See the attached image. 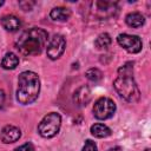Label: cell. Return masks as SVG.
<instances>
[{
	"mask_svg": "<svg viewBox=\"0 0 151 151\" xmlns=\"http://www.w3.org/2000/svg\"><path fill=\"white\" fill-rule=\"evenodd\" d=\"M48 39V33L38 27L28 28L27 31L22 32L21 35L18 38L15 45L17 48L25 55H37L40 54L44 50Z\"/></svg>",
	"mask_w": 151,
	"mask_h": 151,
	"instance_id": "cell-1",
	"label": "cell"
},
{
	"mask_svg": "<svg viewBox=\"0 0 151 151\" xmlns=\"http://www.w3.org/2000/svg\"><path fill=\"white\" fill-rule=\"evenodd\" d=\"M40 92V80L37 73L25 71L19 74L17 100L22 105H28L35 101Z\"/></svg>",
	"mask_w": 151,
	"mask_h": 151,
	"instance_id": "cell-2",
	"label": "cell"
},
{
	"mask_svg": "<svg viewBox=\"0 0 151 151\" xmlns=\"http://www.w3.org/2000/svg\"><path fill=\"white\" fill-rule=\"evenodd\" d=\"M116 92L129 103H137L140 97L139 88L132 74H119L113 81Z\"/></svg>",
	"mask_w": 151,
	"mask_h": 151,
	"instance_id": "cell-3",
	"label": "cell"
},
{
	"mask_svg": "<svg viewBox=\"0 0 151 151\" xmlns=\"http://www.w3.org/2000/svg\"><path fill=\"white\" fill-rule=\"evenodd\" d=\"M61 125V117L57 112H51L47 116H45L41 122L38 125V132L44 138H52L54 137Z\"/></svg>",
	"mask_w": 151,
	"mask_h": 151,
	"instance_id": "cell-4",
	"label": "cell"
},
{
	"mask_svg": "<svg viewBox=\"0 0 151 151\" xmlns=\"http://www.w3.org/2000/svg\"><path fill=\"white\" fill-rule=\"evenodd\" d=\"M116 112V104L110 98H99L93 105V114L97 119H109Z\"/></svg>",
	"mask_w": 151,
	"mask_h": 151,
	"instance_id": "cell-5",
	"label": "cell"
},
{
	"mask_svg": "<svg viewBox=\"0 0 151 151\" xmlns=\"http://www.w3.org/2000/svg\"><path fill=\"white\" fill-rule=\"evenodd\" d=\"M66 47V40L63 35L55 34L51 38L48 45H47V57L52 60L59 59Z\"/></svg>",
	"mask_w": 151,
	"mask_h": 151,
	"instance_id": "cell-6",
	"label": "cell"
},
{
	"mask_svg": "<svg viewBox=\"0 0 151 151\" xmlns=\"http://www.w3.org/2000/svg\"><path fill=\"white\" fill-rule=\"evenodd\" d=\"M117 41L129 53H138L142 50V46H143L142 40H140L139 37L126 34V33L119 34L118 38H117Z\"/></svg>",
	"mask_w": 151,
	"mask_h": 151,
	"instance_id": "cell-7",
	"label": "cell"
},
{
	"mask_svg": "<svg viewBox=\"0 0 151 151\" xmlns=\"http://www.w3.org/2000/svg\"><path fill=\"white\" fill-rule=\"evenodd\" d=\"M21 137V131L19 127L13 125H6L1 131V140L6 144L14 143Z\"/></svg>",
	"mask_w": 151,
	"mask_h": 151,
	"instance_id": "cell-8",
	"label": "cell"
},
{
	"mask_svg": "<svg viewBox=\"0 0 151 151\" xmlns=\"http://www.w3.org/2000/svg\"><path fill=\"white\" fill-rule=\"evenodd\" d=\"M91 100V91L87 86L79 87L73 94V101L77 106H86Z\"/></svg>",
	"mask_w": 151,
	"mask_h": 151,
	"instance_id": "cell-9",
	"label": "cell"
},
{
	"mask_svg": "<svg viewBox=\"0 0 151 151\" xmlns=\"http://www.w3.org/2000/svg\"><path fill=\"white\" fill-rule=\"evenodd\" d=\"M1 25L6 31L15 32L20 28L21 21L15 15H5V17L1 18Z\"/></svg>",
	"mask_w": 151,
	"mask_h": 151,
	"instance_id": "cell-10",
	"label": "cell"
},
{
	"mask_svg": "<svg viewBox=\"0 0 151 151\" xmlns=\"http://www.w3.org/2000/svg\"><path fill=\"white\" fill-rule=\"evenodd\" d=\"M50 17L54 21H66L71 17V11L66 7H54L51 11Z\"/></svg>",
	"mask_w": 151,
	"mask_h": 151,
	"instance_id": "cell-11",
	"label": "cell"
},
{
	"mask_svg": "<svg viewBox=\"0 0 151 151\" xmlns=\"http://www.w3.org/2000/svg\"><path fill=\"white\" fill-rule=\"evenodd\" d=\"M125 21H126V24L130 27L137 28V27H140V26L144 25L145 19H144V15L142 13H139V12H132V13H129L126 15Z\"/></svg>",
	"mask_w": 151,
	"mask_h": 151,
	"instance_id": "cell-12",
	"label": "cell"
},
{
	"mask_svg": "<svg viewBox=\"0 0 151 151\" xmlns=\"http://www.w3.org/2000/svg\"><path fill=\"white\" fill-rule=\"evenodd\" d=\"M18 64H19V58L17 57V54H14L12 52L6 53L1 60V66L5 70H13L18 66Z\"/></svg>",
	"mask_w": 151,
	"mask_h": 151,
	"instance_id": "cell-13",
	"label": "cell"
},
{
	"mask_svg": "<svg viewBox=\"0 0 151 151\" xmlns=\"http://www.w3.org/2000/svg\"><path fill=\"white\" fill-rule=\"evenodd\" d=\"M91 133L97 138H106L111 134V130L106 125L97 123L91 126Z\"/></svg>",
	"mask_w": 151,
	"mask_h": 151,
	"instance_id": "cell-14",
	"label": "cell"
},
{
	"mask_svg": "<svg viewBox=\"0 0 151 151\" xmlns=\"http://www.w3.org/2000/svg\"><path fill=\"white\" fill-rule=\"evenodd\" d=\"M112 40H111V37L110 34L107 33H101L98 35V38L96 39L94 41V46L98 48V50H106L110 45H111Z\"/></svg>",
	"mask_w": 151,
	"mask_h": 151,
	"instance_id": "cell-15",
	"label": "cell"
},
{
	"mask_svg": "<svg viewBox=\"0 0 151 151\" xmlns=\"http://www.w3.org/2000/svg\"><path fill=\"white\" fill-rule=\"evenodd\" d=\"M86 77L87 79H90L91 81H99L101 78H103V73L98 70V68H90L87 72H86Z\"/></svg>",
	"mask_w": 151,
	"mask_h": 151,
	"instance_id": "cell-16",
	"label": "cell"
},
{
	"mask_svg": "<svg viewBox=\"0 0 151 151\" xmlns=\"http://www.w3.org/2000/svg\"><path fill=\"white\" fill-rule=\"evenodd\" d=\"M81 151H97V146H96L94 142L86 140V143H85V145H84V147H83Z\"/></svg>",
	"mask_w": 151,
	"mask_h": 151,
	"instance_id": "cell-17",
	"label": "cell"
},
{
	"mask_svg": "<svg viewBox=\"0 0 151 151\" xmlns=\"http://www.w3.org/2000/svg\"><path fill=\"white\" fill-rule=\"evenodd\" d=\"M19 5H20V7H21L24 11H31L32 7L34 6V2H33V1H20Z\"/></svg>",
	"mask_w": 151,
	"mask_h": 151,
	"instance_id": "cell-18",
	"label": "cell"
},
{
	"mask_svg": "<svg viewBox=\"0 0 151 151\" xmlns=\"http://www.w3.org/2000/svg\"><path fill=\"white\" fill-rule=\"evenodd\" d=\"M14 151H34V147L31 143H26V144H24L19 147H17Z\"/></svg>",
	"mask_w": 151,
	"mask_h": 151,
	"instance_id": "cell-19",
	"label": "cell"
},
{
	"mask_svg": "<svg viewBox=\"0 0 151 151\" xmlns=\"http://www.w3.org/2000/svg\"><path fill=\"white\" fill-rule=\"evenodd\" d=\"M4 101H5V94H4L2 90L0 88V109H1L2 105H4Z\"/></svg>",
	"mask_w": 151,
	"mask_h": 151,
	"instance_id": "cell-20",
	"label": "cell"
},
{
	"mask_svg": "<svg viewBox=\"0 0 151 151\" xmlns=\"http://www.w3.org/2000/svg\"><path fill=\"white\" fill-rule=\"evenodd\" d=\"M107 151H122V149L120 147H112V149H110V150H107Z\"/></svg>",
	"mask_w": 151,
	"mask_h": 151,
	"instance_id": "cell-21",
	"label": "cell"
},
{
	"mask_svg": "<svg viewBox=\"0 0 151 151\" xmlns=\"http://www.w3.org/2000/svg\"><path fill=\"white\" fill-rule=\"evenodd\" d=\"M2 5H4V1H0V7H1Z\"/></svg>",
	"mask_w": 151,
	"mask_h": 151,
	"instance_id": "cell-22",
	"label": "cell"
},
{
	"mask_svg": "<svg viewBox=\"0 0 151 151\" xmlns=\"http://www.w3.org/2000/svg\"><path fill=\"white\" fill-rule=\"evenodd\" d=\"M145 151H150V149H146V150H145Z\"/></svg>",
	"mask_w": 151,
	"mask_h": 151,
	"instance_id": "cell-23",
	"label": "cell"
}]
</instances>
